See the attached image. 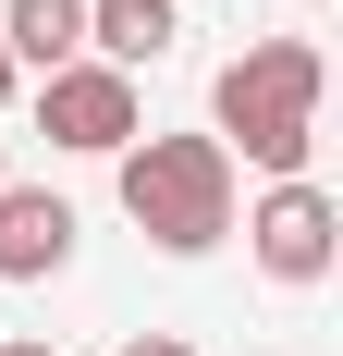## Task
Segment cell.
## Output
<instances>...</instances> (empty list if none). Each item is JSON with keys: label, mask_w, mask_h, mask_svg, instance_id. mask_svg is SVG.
<instances>
[{"label": "cell", "mask_w": 343, "mask_h": 356, "mask_svg": "<svg viewBox=\"0 0 343 356\" xmlns=\"http://www.w3.org/2000/svg\"><path fill=\"white\" fill-rule=\"evenodd\" d=\"M0 356H49V344H37V332H12V344H0Z\"/></svg>", "instance_id": "obj_10"}, {"label": "cell", "mask_w": 343, "mask_h": 356, "mask_svg": "<svg viewBox=\"0 0 343 356\" xmlns=\"http://www.w3.org/2000/svg\"><path fill=\"white\" fill-rule=\"evenodd\" d=\"M172 37H184V0H86V62H110V74L160 62Z\"/></svg>", "instance_id": "obj_6"}, {"label": "cell", "mask_w": 343, "mask_h": 356, "mask_svg": "<svg viewBox=\"0 0 343 356\" xmlns=\"http://www.w3.org/2000/svg\"><path fill=\"white\" fill-rule=\"evenodd\" d=\"M110 356H196V344H184V332H123Z\"/></svg>", "instance_id": "obj_8"}, {"label": "cell", "mask_w": 343, "mask_h": 356, "mask_svg": "<svg viewBox=\"0 0 343 356\" xmlns=\"http://www.w3.org/2000/svg\"><path fill=\"white\" fill-rule=\"evenodd\" d=\"M110 184L160 258H208L233 234V147L221 136H135V147H110Z\"/></svg>", "instance_id": "obj_2"}, {"label": "cell", "mask_w": 343, "mask_h": 356, "mask_svg": "<svg viewBox=\"0 0 343 356\" xmlns=\"http://www.w3.org/2000/svg\"><path fill=\"white\" fill-rule=\"evenodd\" d=\"M74 197H49V184H0V283H49V270H74Z\"/></svg>", "instance_id": "obj_5"}, {"label": "cell", "mask_w": 343, "mask_h": 356, "mask_svg": "<svg viewBox=\"0 0 343 356\" xmlns=\"http://www.w3.org/2000/svg\"><path fill=\"white\" fill-rule=\"evenodd\" d=\"M319 99H331L319 37H245L233 62H221V86H208V136L245 147L270 184H294L307 147H319Z\"/></svg>", "instance_id": "obj_1"}, {"label": "cell", "mask_w": 343, "mask_h": 356, "mask_svg": "<svg viewBox=\"0 0 343 356\" xmlns=\"http://www.w3.org/2000/svg\"><path fill=\"white\" fill-rule=\"evenodd\" d=\"M0 49H12V74L86 62V0H0Z\"/></svg>", "instance_id": "obj_7"}, {"label": "cell", "mask_w": 343, "mask_h": 356, "mask_svg": "<svg viewBox=\"0 0 343 356\" xmlns=\"http://www.w3.org/2000/svg\"><path fill=\"white\" fill-rule=\"evenodd\" d=\"M12 86H25V74H12V49H0V111H12Z\"/></svg>", "instance_id": "obj_9"}, {"label": "cell", "mask_w": 343, "mask_h": 356, "mask_svg": "<svg viewBox=\"0 0 343 356\" xmlns=\"http://www.w3.org/2000/svg\"><path fill=\"white\" fill-rule=\"evenodd\" d=\"M0 184H12V147H0Z\"/></svg>", "instance_id": "obj_11"}, {"label": "cell", "mask_w": 343, "mask_h": 356, "mask_svg": "<svg viewBox=\"0 0 343 356\" xmlns=\"http://www.w3.org/2000/svg\"><path fill=\"white\" fill-rule=\"evenodd\" d=\"M245 258H258V270H270L282 295H307V283H331V258H343V209L319 197L307 172H294V184H270V197L245 209Z\"/></svg>", "instance_id": "obj_4"}, {"label": "cell", "mask_w": 343, "mask_h": 356, "mask_svg": "<svg viewBox=\"0 0 343 356\" xmlns=\"http://www.w3.org/2000/svg\"><path fill=\"white\" fill-rule=\"evenodd\" d=\"M37 136H49V147H74V160L135 147V136H147L135 74H110V62H62V74H37Z\"/></svg>", "instance_id": "obj_3"}]
</instances>
